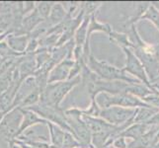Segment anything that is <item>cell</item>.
Returning a JSON list of instances; mask_svg holds the SVG:
<instances>
[{"label":"cell","mask_w":159,"mask_h":148,"mask_svg":"<svg viewBox=\"0 0 159 148\" xmlns=\"http://www.w3.org/2000/svg\"><path fill=\"white\" fill-rule=\"evenodd\" d=\"M28 109L37 113L41 118L46 119L47 122L57 124L59 128H61L63 130L71 132V129L67 122V118L65 116L64 111L60 107H53L40 102L38 105L33 106Z\"/></svg>","instance_id":"5"},{"label":"cell","mask_w":159,"mask_h":148,"mask_svg":"<svg viewBox=\"0 0 159 148\" xmlns=\"http://www.w3.org/2000/svg\"><path fill=\"white\" fill-rule=\"evenodd\" d=\"M54 3L56 2H36V10L43 20L48 18Z\"/></svg>","instance_id":"19"},{"label":"cell","mask_w":159,"mask_h":148,"mask_svg":"<svg viewBox=\"0 0 159 148\" xmlns=\"http://www.w3.org/2000/svg\"><path fill=\"white\" fill-rule=\"evenodd\" d=\"M23 119V113L21 108L17 107L6 114L0 123V141L1 143L11 145L14 139L17 138L19 129Z\"/></svg>","instance_id":"3"},{"label":"cell","mask_w":159,"mask_h":148,"mask_svg":"<svg viewBox=\"0 0 159 148\" xmlns=\"http://www.w3.org/2000/svg\"><path fill=\"white\" fill-rule=\"evenodd\" d=\"M48 148H52V145H51V146H50V147H48Z\"/></svg>","instance_id":"26"},{"label":"cell","mask_w":159,"mask_h":148,"mask_svg":"<svg viewBox=\"0 0 159 148\" xmlns=\"http://www.w3.org/2000/svg\"><path fill=\"white\" fill-rule=\"evenodd\" d=\"M123 51L125 54V63L123 69L129 75L133 76L135 79L140 81L146 86L151 87L150 79L147 75L146 70L143 66V64L140 61V59L135 56V53L131 48H123Z\"/></svg>","instance_id":"6"},{"label":"cell","mask_w":159,"mask_h":148,"mask_svg":"<svg viewBox=\"0 0 159 148\" xmlns=\"http://www.w3.org/2000/svg\"><path fill=\"white\" fill-rule=\"evenodd\" d=\"M158 112H159L158 109L152 107L150 105L146 106V107L139 108L138 110H136L135 117L134 119V123H147Z\"/></svg>","instance_id":"15"},{"label":"cell","mask_w":159,"mask_h":148,"mask_svg":"<svg viewBox=\"0 0 159 148\" xmlns=\"http://www.w3.org/2000/svg\"><path fill=\"white\" fill-rule=\"evenodd\" d=\"M41 96H42V92L40 89H36L35 91H33L30 95L27 96L22 103L20 104L19 108L21 109H28L33 106H36L40 103L41 101Z\"/></svg>","instance_id":"17"},{"label":"cell","mask_w":159,"mask_h":148,"mask_svg":"<svg viewBox=\"0 0 159 148\" xmlns=\"http://www.w3.org/2000/svg\"><path fill=\"white\" fill-rule=\"evenodd\" d=\"M36 89H39V86H38V82H37V79L35 76L32 75V76H29V77L25 78L21 82L19 88L17 90V93H16L12 110L14 108L19 107L22 101H23L28 95H30L33 91H35Z\"/></svg>","instance_id":"8"},{"label":"cell","mask_w":159,"mask_h":148,"mask_svg":"<svg viewBox=\"0 0 159 148\" xmlns=\"http://www.w3.org/2000/svg\"><path fill=\"white\" fill-rule=\"evenodd\" d=\"M109 37L111 38V40L114 43H118L122 48H134V43H133L129 40V37L125 34H122V33L112 31L110 33Z\"/></svg>","instance_id":"16"},{"label":"cell","mask_w":159,"mask_h":148,"mask_svg":"<svg viewBox=\"0 0 159 148\" xmlns=\"http://www.w3.org/2000/svg\"><path fill=\"white\" fill-rule=\"evenodd\" d=\"M75 60L73 58H65L54 66L48 75V84L62 82L69 79L70 71L74 65Z\"/></svg>","instance_id":"7"},{"label":"cell","mask_w":159,"mask_h":148,"mask_svg":"<svg viewBox=\"0 0 159 148\" xmlns=\"http://www.w3.org/2000/svg\"><path fill=\"white\" fill-rule=\"evenodd\" d=\"M129 139H127L124 136H120L119 135L118 137H116L113 142H112V145L115 147V148H128L129 146Z\"/></svg>","instance_id":"21"},{"label":"cell","mask_w":159,"mask_h":148,"mask_svg":"<svg viewBox=\"0 0 159 148\" xmlns=\"http://www.w3.org/2000/svg\"><path fill=\"white\" fill-rule=\"evenodd\" d=\"M81 76H78L71 80L48 84L45 90L42 92L40 102L53 107H60V104L63 102L65 97L69 94L70 91H72V89L81 83Z\"/></svg>","instance_id":"2"},{"label":"cell","mask_w":159,"mask_h":148,"mask_svg":"<svg viewBox=\"0 0 159 148\" xmlns=\"http://www.w3.org/2000/svg\"><path fill=\"white\" fill-rule=\"evenodd\" d=\"M21 110H22V113H23V119H22V123H21L17 137L20 136L23 132H25L28 128L34 127L36 124L48 123L46 119L41 118L37 113L32 111V110H29V109H21Z\"/></svg>","instance_id":"9"},{"label":"cell","mask_w":159,"mask_h":148,"mask_svg":"<svg viewBox=\"0 0 159 148\" xmlns=\"http://www.w3.org/2000/svg\"><path fill=\"white\" fill-rule=\"evenodd\" d=\"M101 5L102 3L99 2H82L80 3V8L85 13V16H92L95 15V12Z\"/></svg>","instance_id":"20"},{"label":"cell","mask_w":159,"mask_h":148,"mask_svg":"<svg viewBox=\"0 0 159 148\" xmlns=\"http://www.w3.org/2000/svg\"><path fill=\"white\" fill-rule=\"evenodd\" d=\"M48 129H50L51 145L52 148H62L65 136V130H63L58 125L48 123Z\"/></svg>","instance_id":"13"},{"label":"cell","mask_w":159,"mask_h":148,"mask_svg":"<svg viewBox=\"0 0 159 148\" xmlns=\"http://www.w3.org/2000/svg\"><path fill=\"white\" fill-rule=\"evenodd\" d=\"M66 16H67V11L65 9L63 3L56 2L52 6L51 14L48 16V18L46 20V22L52 28V27L61 23V22L66 18Z\"/></svg>","instance_id":"12"},{"label":"cell","mask_w":159,"mask_h":148,"mask_svg":"<svg viewBox=\"0 0 159 148\" xmlns=\"http://www.w3.org/2000/svg\"><path fill=\"white\" fill-rule=\"evenodd\" d=\"M153 147H154V148H159V141L157 142L155 145H153Z\"/></svg>","instance_id":"24"},{"label":"cell","mask_w":159,"mask_h":148,"mask_svg":"<svg viewBox=\"0 0 159 148\" xmlns=\"http://www.w3.org/2000/svg\"><path fill=\"white\" fill-rule=\"evenodd\" d=\"M140 20H148L156 27V29L159 31V10L153 4H150V6L147 8L143 16Z\"/></svg>","instance_id":"18"},{"label":"cell","mask_w":159,"mask_h":148,"mask_svg":"<svg viewBox=\"0 0 159 148\" xmlns=\"http://www.w3.org/2000/svg\"><path fill=\"white\" fill-rule=\"evenodd\" d=\"M152 128V127H150L149 124H147L146 123H133L129 127L125 130H124L120 135L124 136L127 139H130V140H135L139 137H141L142 135H144L146 132Z\"/></svg>","instance_id":"11"},{"label":"cell","mask_w":159,"mask_h":148,"mask_svg":"<svg viewBox=\"0 0 159 148\" xmlns=\"http://www.w3.org/2000/svg\"><path fill=\"white\" fill-rule=\"evenodd\" d=\"M3 61H4V59H3V58H2L1 56H0V64H1V63H2Z\"/></svg>","instance_id":"25"},{"label":"cell","mask_w":159,"mask_h":148,"mask_svg":"<svg viewBox=\"0 0 159 148\" xmlns=\"http://www.w3.org/2000/svg\"><path fill=\"white\" fill-rule=\"evenodd\" d=\"M86 65L101 80L123 81V82H127L129 84L141 83L138 79L129 75L123 68L114 66V65L110 64L106 61H100V60H98L96 57L93 56L92 54L89 56Z\"/></svg>","instance_id":"1"},{"label":"cell","mask_w":159,"mask_h":148,"mask_svg":"<svg viewBox=\"0 0 159 148\" xmlns=\"http://www.w3.org/2000/svg\"><path fill=\"white\" fill-rule=\"evenodd\" d=\"M36 10V2H32V1H27L23 2V15L24 17L28 14L32 13L33 11Z\"/></svg>","instance_id":"22"},{"label":"cell","mask_w":159,"mask_h":148,"mask_svg":"<svg viewBox=\"0 0 159 148\" xmlns=\"http://www.w3.org/2000/svg\"><path fill=\"white\" fill-rule=\"evenodd\" d=\"M30 41L29 35H17V34H10L6 42L9 45L10 48L13 52L20 53V54H25L27 46Z\"/></svg>","instance_id":"10"},{"label":"cell","mask_w":159,"mask_h":148,"mask_svg":"<svg viewBox=\"0 0 159 148\" xmlns=\"http://www.w3.org/2000/svg\"><path fill=\"white\" fill-rule=\"evenodd\" d=\"M90 18L91 16H85L83 21H82L81 25L76 31L74 35V43L76 47H83L86 40H87V34H88V26L90 23Z\"/></svg>","instance_id":"14"},{"label":"cell","mask_w":159,"mask_h":148,"mask_svg":"<svg viewBox=\"0 0 159 148\" xmlns=\"http://www.w3.org/2000/svg\"><path fill=\"white\" fill-rule=\"evenodd\" d=\"M136 110L138 109L114 106L108 109H103L100 113L99 118L106 120L107 123L114 125V127L119 128L125 125V127L129 128L134 123Z\"/></svg>","instance_id":"4"},{"label":"cell","mask_w":159,"mask_h":148,"mask_svg":"<svg viewBox=\"0 0 159 148\" xmlns=\"http://www.w3.org/2000/svg\"><path fill=\"white\" fill-rule=\"evenodd\" d=\"M153 5H154V6L159 10V2H154V3H152Z\"/></svg>","instance_id":"23"}]
</instances>
